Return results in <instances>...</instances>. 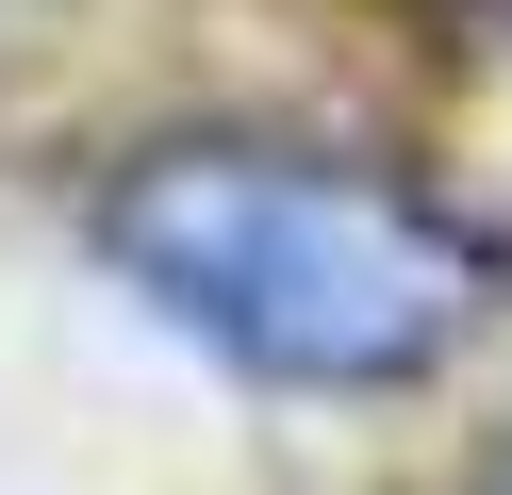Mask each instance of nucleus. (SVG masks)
I'll use <instances>...</instances> for the list:
<instances>
[{
	"mask_svg": "<svg viewBox=\"0 0 512 495\" xmlns=\"http://www.w3.org/2000/svg\"><path fill=\"white\" fill-rule=\"evenodd\" d=\"M100 248L116 281L166 330H199L215 363L298 396H380L430 380L479 330L496 264H479L463 215H430L413 182L331 149H265V132H182V149H133L100 182Z\"/></svg>",
	"mask_w": 512,
	"mask_h": 495,
	"instance_id": "nucleus-1",
	"label": "nucleus"
},
{
	"mask_svg": "<svg viewBox=\"0 0 512 495\" xmlns=\"http://www.w3.org/2000/svg\"><path fill=\"white\" fill-rule=\"evenodd\" d=\"M479 495H512V446H496V479H479Z\"/></svg>",
	"mask_w": 512,
	"mask_h": 495,
	"instance_id": "nucleus-2",
	"label": "nucleus"
}]
</instances>
